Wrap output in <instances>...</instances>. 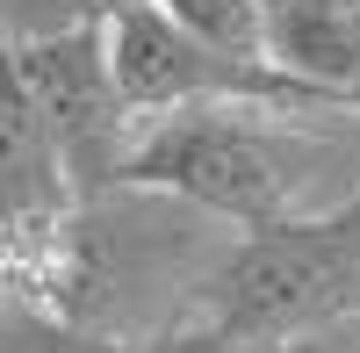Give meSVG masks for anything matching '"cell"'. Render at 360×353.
Returning <instances> with one entry per match:
<instances>
[{"instance_id": "6", "label": "cell", "mask_w": 360, "mask_h": 353, "mask_svg": "<svg viewBox=\"0 0 360 353\" xmlns=\"http://www.w3.org/2000/svg\"><path fill=\"white\" fill-rule=\"evenodd\" d=\"M137 0H0V37H58V29H101Z\"/></svg>"}, {"instance_id": "4", "label": "cell", "mask_w": 360, "mask_h": 353, "mask_svg": "<svg viewBox=\"0 0 360 353\" xmlns=\"http://www.w3.org/2000/svg\"><path fill=\"white\" fill-rule=\"evenodd\" d=\"M8 44H15V37H8ZM15 72H22L29 101H37L44 130H51V152H58V173H65L72 202H86V195H101V188L123 181L137 115L123 108V94H115L101 29L22 37V44H15Z\"/></svg>"}, {"instance_id": "2", "label": "cell", "mask_w": 360, "mask_h": 353, "mask_svg": "<svg viewBox=\"0 0 360 353\" xmlns=\"http://www.w3.org/2000/svg\"><path fill=\"white\" fill-rule=\"evenodd\" d=\"M339 317H360V195L274 231H231L173 339L266 346Z\"/></svg>"}, {"instance_id": "7", "label": "cell", "mask_w": 360, "mask_h": 353, "mask_svg": "<svg viewBox=\"0 0 360 353\" xmlns=\"http://www.w3.org/2000/svg\"><path fill=\"white\" fill-rule=\"evenodd\" d=\"M0 353H123V346L79 332L65 317H44L29 303H0Z\"/></svg>"}, {"instance_id": "5", "label": "cell", "mask_w": 360, "mask_h": 353, "mask_svg": "<svg viewBox=\"0 0 360 353\" xmlns=\"http://www.w3.org/2000/svg\"><path fill=\"white\" fill-rule=\"evenodd\" d=\"M72 202L65 173H58V152H51V130L29 86L15 72V44L0 37V231L8 224H37V217H58Z\"/></svg>"}, {"instance_id": "1", "label": "cell", "mask_w": 360, "mask_h": 353, "mask_svg": "<svg viewBox=\"0 0 360 353\" xmlns=\"http://www.w3.org/2000/svg\"><path fill=\"white\" fill-rule=\"evenodd\" d=\"M123 181L188 202L224 231H274L360 195V115L346 101L166 108L137 123Z\"/></svg>"}, {"instance_id": "3", "label": "cell", "mask_w": 360, "mask_h": 353, "mask_svg": "<svg viewBox=\"0 0 360 353\" xmlns=\"http://www.w3.org/2000/svg\"><path fill=\"white\" fill-rule=\"evenodd\" d=\"M101 51H108L115 94H123V108L137 123L166 115V108H202V101H332L317 86H303L295 72H281L274 58L217 51L188 22H173L159 0H137V8L108 15Z\"/></svg>"}, {"instance_id": "8", "label": "cell", "mask_w": 360, "mask_h": 353, "mask_svg": "<svg viewBox=\"0 0 360 353\" xmlns=\"http://www.w3.org/2000/svg\"><path fill=\"white\" fill-rule=\"evenodd\" d=\"M152 353H360V317H339V325L295 332V339H266V346H209V339H166Z\"/></svg>"}]
</instances>
